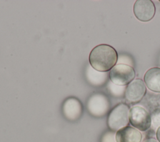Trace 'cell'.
Instances as JSON below:
<instances>
[{
    "instance_id": "3",
    "label": "cell",
    "mask_w": 160,
    "mask_h": 142,
    "mask_svg": "<svg viewBox=\"0 0 160 142\" xmlns=\"http://www.w3.org/2000/svg\"><path fill=\"white\" fill-rule=\"evenodd\" d=\"M111 82L118 86H125L132 82L136 76L134 69L126 64L115 65L109 74Z\"/></svg>"
},
{
    "instance_id": "13",
    "label": "cell",
    "mask_w": 160,
    "mask_h": 142,
    "mask_svg": "<svg viewBox=\"0 0 160 142\" xmlns=\"http://www.w3.org/2000/svg\"><path fill=\"white\" fill-rule=\"evenodd\" d=\"M156 135V138H157L158 141L159 142H160V126H159L158 128L157 129Z\"/></svg>"
},
{
    "instance_id": "12",
    "label": "cell",
    "mask_w": 160,
    "mask_h": 142,
    "mask_svg": "<svg viewBox=\"0 0 160 142\" xmlns=\"http://www.w3.org/2000/svg\"><path fill=\"white\" fill-rule=\"evenodd\" d=\"M101 142H116L113 132L106 133L102 137Z\"/></svg>"
},
{
    "instance_id": "2",
    "label": "cell",
    "mask_w": 160,
    "mask_h": 142,
    "mask_svg": "<svg viewBox=\"0 0 160 142\" xmlns=\"http://www.w3.org/2000/svg\"><path fill=\"white\" fill-rule=\"evenodd\" d=\"M129 108L124 103L116 105L110 112L108 118L109 128L117 131L122 128L128 126L129 122Z\"/></svg>"
},
{
    "instance_id": "11",
    "label": "cell",
    "mask_w": 160,
    "mask_h": 142,
    "mask_svg": "<svg viewBox=\"0 0 160 142\" xmlns=\"http://www.w3.org/2000/svg\"><path fill=\"white\" fill-rule=\"evenodd\" d=\"M87 79L92 84L99 85L103 83L106 78V74L99 72L92 68L88 67L87 69Z\"/></svg>"
},
{
    "instance_id": "15",
    "label": "cell",
    "mask_w": 160,
    "mask_h": 142,
    "mask_svg": "<svg viewBox=\"0 0 160 142\" xmlns=\"http://www.w3.org/2000/svg\"></svg>"
},
{
    "instance_id": "6",
    "label": "cell",
    "mask_w": 160,
    "mask_h": 142,
    "mask_svg": "<svg viewBox=\"0 0 160 142\" xmlns=\"http://www.w3.org/2000/svg\"><path fill=\"white\" fill-rule=\"evenodd\" d=\"M146 93V86L141 79H135L127 85L124 97L126 100L131 103L140 101L145 96Z\"/></svg>"
},
{
    "instance_id": "1",
    "label": "cell",
    "mask_w": 160,
    "mask_h": 142,
    "mask_svg": "<svg viewBox=\"0 0 160 142\" xmlns=\"http://www.w3.org/2000/svg\"><path fill=\"white\" fill-rule=\"evenodd\" d=\"M91 66L99 72L111 70L118 61V53L116 49L108 44H99L95 46L89 56Z\"/></svg>"
},
{
    "instance_id": "9",
    "label": "cell",
    "mask_w": 160,
    "mask_h": 142,
    "mask_svg": "<svg viewBox=\"0 0 160 142\" xmlns=\"http://www.w3.org/2000/svg\"><path fill=\"white\" fill-rule=\"evenodd\" d=\"M62 111L66 118L70 120H75L82 113L81 104L76 98H69L64 103Z\"/></svg>"
},
{
    "instance_id": "5",
    "label": "cell",
    "mask_w": 160,
    "mask_h": 142,
    "mask_svg": "<svg viewBox=\"0 0 160 142\" xmlns=\"http://www.w3.org/2000/svg\"><path fill=\"white\" fill-rule=\"evenodd\" d=\"M133 13L139 21L148 22L154 18L156 7L151 0H137L133 6Z\"/></svg>"
},
{
    "instance_id": "7",
    "label": "cell",
    "mask_w": 160,
    "mask_h": 142,
    "mask_svg": "<svg viewBox=\"0 0 160 142\" xmlns=\"http://www.w3.org/2000/svg\"><path fill=\"white\" fill-rule=\"evenodd\" d=\"M109 106L107 98L102 94H94L89 99L87 108L89 113L96 116L104 115Z\"/></svg>"
},
{
    "instance_id": "10",
    "label": "cell",
    "mask_w": 160,
    "mask_h": 142,
    "mask_svg": "<svg viewBox=\"0 0 160 142\" xmlns=\"http://www.w3.org/2000/svg\"><path fill=\"white\" fill-rule=\"evenodd\" d=\"M144 82L151 91L160 93V68L154 67L149 69L144 74Z\"/></svg>"
},
{
    "instance_id": "8",
    "label": "cell",
    "mask_w": 160,
    "mask_h": 142,
    "mask_svg": "<svg viewBox=\"0 0 160 142\" xmlns=\"http://www.w3.org/2000/svg\"><path fill=\"white\" fill-rule=\"evenodd\" d=\"M142 138L140 131L130 126L121 128L115 134L116 142H141Z\"/></svg>"
},
{
    "instance_id": "4",
    "label": "cell",
    "mask_w": 160,
    "mask_h": 142,
    "mask_svg": "<svg viewBox=\"0 0 160 142\" xmlns=\"http://www.w3.org/2000/svg\"><path fill=\"white\" fill-rule=\"evenodd\" d=\"M129 123L137 129L145 131L151 126V117L145 108L134 106L129 110Z\"/></svg>"
},
{
    "instance_id": "14",
    "label": "cell",
    "mask_w": 160,
    "mask_h": 142,
    "mask_svg": "<svg viewBox=\"0 0 160 142\" xmlns=\"http://www.w3.org/2000/svg\"><path fill=\"white\" fill-rule=\"evenodd\" d=\"M143 142H159V141L154 138H148L145 139Z\"/></svg>"
}]
</instances>
